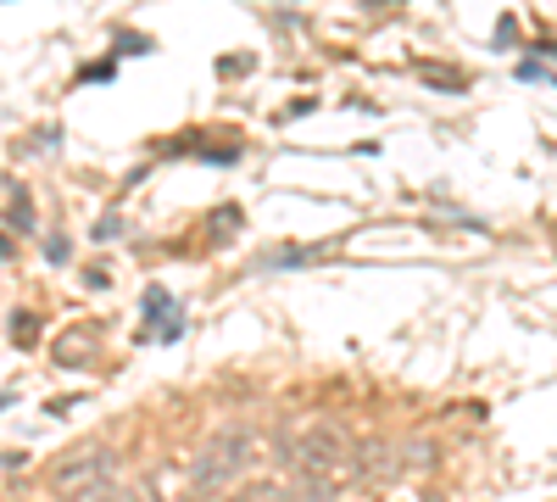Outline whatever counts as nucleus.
Listing matches in <instances>:
<instances>
[{
	"label": "nucleus",
	"mask_w": 557,
	"mask_h": 502,
	"mask_svg": "<svg viewBox=\"0 0 557 502\" xmlns=\"http://www.w3.org/2000/svg\"><path fill=\"white\" fill-rule=\"evenodd\" d=\"M12 230H34V207H28V191L23 185L12 191Z\"/></svg>",
	"instance_id": "9d476101"
},
{
	"label": "nucleus",
	"mask_w": 557,
	"mask_h": 502,
	"mask_svg": "<svg viewBox=\"0 0 557 502\" xmlns=\"http://www.w3.org/2000/svg\"><path fill=\"white\" fill-rule=\"evenodd\" d=\"M51 357H57V369H84V363L96 357V335H89L84 325L78 330H62L57 346H51Z\"/></svg>",
	"instance_id": "39448f33"
},
{
	"label": "nucleus",
	"mask_w": 557,
	"mask_h": 502,
	"mask_svg": "<svg viewBox=\"0 0 557 502\" xmlns=\"http://www.w3.org/2000/svg\"><path fill=\"white\" fill-rule=\"evenodd\" d=\"M346 475H357V480H368V486L401 480V469H396V446H385V441H374V446H351Z\"/></svg>",
	"instance_id": "20e7f679"
},
{
	"label": "nucleus",
	"mask_w": 557,
	"mask_h": 502,
	"mask_svg": "<svg viewBox=\"0 0 557 502\" xmlns=\"http://www.w3.org/2000/svg\"><path fill=\"white\" fill-rule=\"evenodd\" d=\"M7 402H12V396H0V407H7Z\"/></svg>",
	"instance_id": "4468645a"
},
{
	"label": "nucleus",
	"mask_w": 557,
	"mask_h": 502,
	"mask_svg": "<svg viewBox=\"0 0 557 502\" xmlns=\"http://www.w3.org/2000/svg\"><path fill=\"white\" fill-rule=\"evenodd\" d=\"M112 469H117V452H112V446H78V452H67V458L51 469V486L67 497V491H84V486L112 480Z\"/></svg>",
	"instance_id": "7ed1b4c3"
},
{
	"label": "nucleus",
	"mask_w": 557,
	"mask_h": 502,
	"mask_svg": "<svg viewBox=\"0 0 557 502\" xmlns=\"http://www.w3.org/2000/svg\"><path fill=\"white\" fill-rule=\"evenodd\" d=\"M146 313H151V318H178V325H184V313L173 307V296H168L162 285H151V291H146Z\"/></svg>",
	"instance_id": "6e6552de"
},
{
	"label": "nucleus",
	"mask_w": 557,
	"mask_h": 502,
	"mask_svg": "<svg viewBox=\"0 0 557 502\" xmlns=\"http://www.w3.org/2000/svg\"><path fill=\"white\" fill-rule=\"evenodd\" d=\"M257 458H262V436H257L251 425H228V430H218V436L196 452L190 480H196V491L207 497V491H223L228 480H240Z\"/></svg>",
	"instance_id": "f03ea898"
},
{
	"label": "nucleus",
	"mask_w": 557,
	"mask_h": 502,
	"mask_svg": "<svg viewBox=\"0 0 557 502\" xmlns=\"http://www.w3.org/2000/svg\"><path fill=\"white\" fill-rule=\"evenodd\" d=\"M12 341L17 346H34V313H17L12 318Z\"/></svg>",
	"instance_id": "9b49d317"
},
{
	"label": "nucleus",
	"mask_w": 557,
	"mask_h": 502,
	"mask_svg": "<svg viewBox=\"0 0 557 502\" xmlns=\"http://www.w3.org/2000/svg\"><path fill=\"white\" fill-rule=\"evenodd\" d=\"M435 464V441H407V446H396V469L401 475H424Z\"/></svg>",
	"instance_id": "0eeeda50"
},
{
	"label": "nucleus",
	"mask_w": 557,
	"mask_h": 502,
	"mask_svg": "<svg viewBox=\"0 0 557 502\" xmlns=\"http://www.w3.org/2000/svg\"><path fill=\"white\" fill-rule=\"evenodd\" d=\"M351 446L357 441L335 419H312V425H296L290 436H278L273 458L285 464L290 475H323V480H335V469H346V458H351Z\"/></svg>",
	"instance_id": "f257e3e1"
},
{
	"label": "nucleus",
	"mask_w": 557,
	"mask_h": 502,
	"mask_svg": "<svg viewBox=\"0 0 557 502\" xmlns=\"http://www.w3.org/2000/svg\"><path fill=\"white\" fill-rule=\"evenodd\" d=\"M278 502H341V480L296 475V486H290V491H278Z\"/></svg>",
	"instance_id": "423d86ee"
},
{
	"label": "nucleus",
	"mask_w": 557,
	"mask_h": 502,
	"mask_svg": "<svg viewBox=\"0 0 557 502\" xmlns=\"http://www.w3.org/2000/svg\"><path fill=\"white\" fill-rule=\"evenodd\" d=\"M117 502H146V497H139V491H117Z\"/></svg>",
	"instance_id": "ddd939ff"
},
{
	"label": "nucleus",
	"mask_w": 557,
	"mask_h": 502,
	"mask_svg": "<svg viewBox=\"0 0 557 502\" xmlns=\"http://www.w3.org/2000/svg\"><path fill=\"white\" fill-rule=\"evenodd\" d=\"M96 235H101V241H117V235H123V223H117V212H112V218H101V223H96Z\"/></svg>",
	"instance_id": "f8f14e48"
},
{
	"label": "nucleus",
	"mask_w": 557,
	"mask_h": 502,
	"mask_svg": "<svg viewBox=\"0 0 557 502\" xmlns=\"http://www.w3.org/2000/svg\"><path fill=\"white\" fill-rule=\"evenodd\" d=\"M62 502H117V486L101 480V486H84V491H67Z\"/></svg>",
	"instance_id": "1a4fd4ad"
}]
</instances>
